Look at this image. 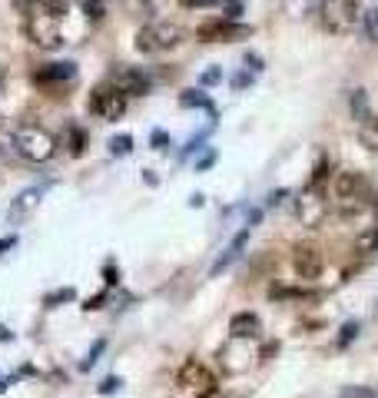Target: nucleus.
Returning a JSON list of instances; mask_svg holds the SVG:
<instances>
[{
	"mask_svg": "<svg viewBox=\"0 0 378 398\" xmlns=\"http://www.w3.org/2000/svg\"><path fill=\"white\" fill-rule=\"evenodd\" d=\"M24 30L43 50L63 47V17L70 13L66 0H37L30 11H24Z\"/></svg>",
	"mask_w": 378,
	"mask_h": 398,
	"instance_id": "obj_1",
	"label": "nucleus"
},
{
	"mask_svg": "<svg viewBox=\"0 0 378 398\" xmlns=\"http://www.w3.org/2000/svg\"><path fill=\"white\" fill-rule=\"evenodd\" d=\"M130 149H133V137H130V133H120V137L110 139V153H113V156H126Z\"/></svg>",
	"mask_w": 378,
	"mask_h": 398,
	"instance_id": "obj_24",
	"label": "nucleus"
},
{
	"mask_svg": "<svg viewBox=\"0 0 378 398\" xmlns=\"http://www.w3.org/2000/svg\"><path fill=\"white\" fill-rule=\"evenodd\" d=\"M179 40H183V27L169 24V20H156V24L139 27L136 50L139 53H166V50L179 47Z\"/></svg>",
	"mask_w": 378,
	"mask_h": 398,
	"instance_id": "obj_5",
	"label": "nucleus"
},
{
	"mask_svg": "<svg viewBox=\"0 0 378 398\" xmlns=\"http://www.w3.org/2000/svg\"><path fill=\"white\" fill-rule=\"evenodd\" d=\"M116 388H120V378H113V375H110V378H106V382L100 385V392H103V395H113Z\"/></svg>",
	"mask_w": 378,
	"mask_h": 398,
	"instance_id": "obj_41",
	"label": "nucleus"
},
{
	"mask_svg": "<svg viewBox=\"0 0 378 398\" xmlns=\"http://www.w3.org/2000/svg\"><path fill=\"white\" fill-rule=\"evenodd\" d=\"M242 17V0H226V20H239Z\"/></svg>",
	"mask_w": 378,
	"mask_h": 398,
	"instance_id": "obj_35",
	"label": "nucleus"
},
{
	"mask_svg": "<svg viewBox=\"0 0 378 398\" xmlns=\"http://www.w3.org/2000/svg\"><path fill=\"white\" fill-rule=\"evenodd\" d=\"M202 203H206V196H202V193H192V196H189V206H192V210H200Z\"/></svg>",
	"mask_w": 378,
	"mask_h": 398,
	"instance_id": "obj_43",
	"label": "nucleus"
},
{
	"mask_svg": "<svg viewBox=\"0 0 378 398\" xmlns=\"http://www.w3.org/2000/svg\"><path fill=\"white\" fill-rule=\"evenodd\" d=\"M110 83H116L126 97H146L150 87H153V80H150L146 70H139V67H126V63L113 70V80H110Z\"/></svg>",
	"mask_w": 378,
	"mask_h": 398,
	"instance_id": "obj_10",
	"label": "nucleus"
},
{
	"mask_svg": "<svg viewBox=\"0 0 378 398\" xmlns=\"http://www.w3.org/2000/svg\"><path fill=\"white\" fill-rule=\"evenodd\" d=\"M362 27H365L368 40H375V43H378V7L365 11V17H362Z\"/></svg>",
	"mask_w": 378,
	"mask_h": 398,
	"instance_id": "obj_27",
	"label": "nucleus"
},
{
	"mask_svg": "<svg viewBox=\"0 0 378 398\" xmlns=\"http://www.w3.org/2000/svg\"><path fill=\"white\" fill-rule=\"evenodd\" d=\"M17 156H20L17 153V137L10 130H0V163H13Z\"/></svg>",
	"mask_w": 378,
	"mask_h": 398,
	"instance_id": "obj_20",
	"label": "nucleus"
},
{
	"mask_svg": "<svg viewBox=\"0 0 378 398\" xmlns=\"http://www.w3.org/2000/svg\"><path fill=\"white\" fill-rule=\"evenodd\" d=\"M229 83H232V87H236V90L249 87V83H252V74H236V76H232V80H229Z\"/></svg>",
	"mask_w": 378,
	"mask_h": 398,
	"instance_id": "obj_39",
	"label": "nucleus"
},
{
	"mask_svg": "<svg viewBox=\"0 0 378 398\" xmlns=\"http://www.w3.org/2000/svg\"><path fill=\"white\" fill-rule=\"evenodd\" d=\"M328 210H332V203L326 199L322 189H309V186H305L302 193H299V199H295V219H299L305 229H318V226L326 223Z\"/></svg>",
	"mask_w": 378,
	"mask_h": 398,
	"instance_id": "obj_7",
	"label": "nucleus"
},
{
	"mask_svg": "<svg viewBox=\"0 0 378 398\" xmlns=\"http://www.w3.org/2000/svg\"><path fill=\"white\" fill-rule=\"evenodd\" d=\"M179 385L186 388V392H192V395H200V398H209L216 392V375L209 365H202L200 359H186L183 365H179Z\"/></svg>",
	"mask_w": 378,
	"mask_h": 398,
	"instance_id": "obj_8",
	"label": "nucleus"
},
{
	"mask_svg": "<svg viewBox=\"0 0 378 398\" xmlns=\"http://www.w3.org/2000/svg\"><path fill=\"white\" fill-rule=\"evenodd\" d=\"M372 210H375V216H378V189L372 193Z\"/></svg>",
	"mask_w": 378,
	"mask_h": 398,
	"instance_id": "obj_47",
	"label": "nucleus"
},
{
	"mask_svg": "<svg viewBox=\"0 0 378 398\" xmlns=\"http://www.w3.org/2000/svg\"><path fill=\"white\" fill-rule=\"evenodd\" d=\"M219 80H223V70H219V67H209L206 74H200V87H216Z\"/></svg>",
	"mask_w": 378,
	"mask_h": 398,
	"instance_id": "obj_32",
	"label": "nucleus"
},
{
	"mask_svg": "<svg viewBox=\"0 0 378 398\" xmlns=\"http://www.w3.org/2000/svg\"><path fill=\"white\" fill-rule=\"evenodd\" d=\"M179 107H186V110H202V107L213 110V100L206 97L202 90H183L179 93Z\"/></svg>",
	"mask_w": 378,
	"mask_h": 398,
	"instance_id": "obj_19",
	"label": "nucleus"
},
{
	"mask_svg": "<svg viewBox=\"0 0 378 398\" xmlns=\"http://www.w3.org/2000/svg\"><path fill=\"white\" fill-rule=\"evenodd\" d=\"M358 329H362V325L355 322V319H349V322L339 329V338H335V345H339V348H349L355 338H358Z\"/></svg>",
	"mask_w": 378,
	"mask_h": 398,
	"instance_id": "obj_23",
	"label": "nucleus"
},
{
	"mask_svg": "<svg viewBox=\"0 0 378 398\" xmlns=\"http://www.w3.org/2000/svg\"><path fill=\"white\" fill-rule=\"evenodd\" d=\"M103 348H106V338H97V342H93V345H90L87 359H83V365H80V369H83V372H87V369H93V362H97V359H100V355H103Z\"/></svg>",
	"mask_w": 378,
	"mask_h": 398,
	"instance_id": "obj_30",
	"label": "nucleus"
},
{
	"mask_svg": "<svg viewBox=\"0 0 378 398\" xmlns=\"http://www.w3.org/2000/svg\"><path fill=\"white\" fill-rule=\"evenodd\" d=\"M150 143H153V149H166L169 146V133H166V130H153Z\"/></svg>",
	"mask_w": 378,
	"mask_h": 398,
	"instance_id": "obj_33",
	"label": "nucleus"
},
{
	"mask_svg": "<svg viewBox=\"0 0 378 398\" xmlns=\"http://www.w3.org/2000/svg\"><path fill=\"white\" fill-rule=\"evenodd\" d=\"M13 137H17V153L30 163H47L57 153V137L37 123H20L13 130Z\"/></svg>",
	"mask_w": 378,
	"mask_h": 398,
	"instance_id": "obj_4",
	"label": "nucleus"
},
{
	"mask_svg": "<svg viewBox=\"0 0 378 398\" xmlns=\"http://www.w3.org/2000/svg\"><path fill=\"white\" fill-rule=\"evenodd\" d=\"M209 398H239V395H226V392H213Z\"/></svg>",
	"mask_w": 378,
	"mask_h": 398,
	"instance_id": "obj_48",
	"label": "nucleus"
},
{
	"mask_svg": "<svg viewBox=\"0 0 378 398\" xmlns=\"http://www.w3.org/2000/svg\"><path fill=\"white\" fill-rule=\"evenodd\" d=\"M252 359H255V352H252V345L246 338H229V345L223 348V365H226L232 375L246 372L252 365Z\"/></svg>",
	"mask_w": 378,
	"mask_h": 398,
	"instance_id": "obj_12",
	"label": "nucleus"
},
{
	"mask_svg": "<svg viewBox=\"0 0 378 398\" xmlns=\"http://www.w3.org/2000/svg\"><path fill=\"white\" fill-rule=\"evenodd\" d=\"M40 199H43V186H30V189H24L20 196L10 203V223H24L30 212L40 206Z\"/></svg>",
	"mask_w": 378,
	"mask_h": 398,
	"instance_id": "obj_15",
	"label": "nucleus"
},
{
	"mask_svg": "<svg viewBox=\"0 0 378 398\" xmlns=\"http://www.w3.org/2000/svg\"><path fill=\"white\" fill-rule=\"evenodd\" d=\"M196 37H200L202 43H223V40H246V37H252V27L239 24V20H226V17H219V20H206V24H200Z\"/></svg>",
	"mask_w": 378,
	"mask_h": 398,
	"instance_id": "obj_9",
	"label": "nucleus"
},
{
	"mask_svg": "<svg viewBox=\"0 0 378 398\" xmlns=\"http://www.w3.org/2000/svg\"><path fill=\"white\" fill-rule=\"evenodd\" d=\"M17 246V236H7V239H0V252H7V249Z\"/></svg>",
	"mask_w": 378,
	"mask_h": 398,
	"instance_id": "obj_44",
	"label": "nucleus"
},
{
	"mask_svg": "<svg viewBox=\"0 0 378 398\" xmlns=\"http://www.w3.org/2000/svg\"><path fill=\"white\" fill-rule=\"evenodd\" d=\"M63 146L70 149L74 156H83V149H87V130L83 126L70 123L66 130H63Z\"/></svg>",
	"mask_w": 378,
	"mask_h": 398,
	"instance_id": "obj_17",
	"label": "nucleus"
},
{
	"mask_svg": "<svg viewBox=\"0 0 378 398\" xmlns=\"http://www.w3.org/2000/svg\"><path fill=\"white\" fill-rule=\"evenodd\" d=\"M339 398H378V392H372L365 385H345L339 392Z\"/></svg>",
	"mask_w": 378,
	"mask_h": 398,
	"instance_id": "obj_28",
	"label": "nucleus"
},
{
	"mask_svg": "<svg viewBox=\"0 0 378 398\" xmlns=\"http://www.w3.org/2000/svg\"><path fill=\"white\" fill-rule=\"evenodd\" d=\"M352 120L365 126L372 120V110H368V93L365 90H352Z\"/></svg>",
	"mask_w": 378,
	"mask_h": 398,
	"instance_id": "obj_18",
	"label": "nucleus"
},
{
	"mask_svg": "<svg viewBox=\"0 0 378 398\" xmlns=\"http://www.w3.org/2000/svg\"><path fill=\"white\" fill-rule=\"evenodd\" d=\"M326 183H328V160L326 156H318V163H315V170H312V176H309L305 186L309 189H326Z\"/></svg>",
	"mask_w": 378,
	"mask_h": 398,
	"instance_id": "obj_21",
	"label": "nucleus"
},
{
	"mask_svg": "<svg viewBox=\"0 0 378 398\" xmlns=\"http://www.w3.org/2000/svg\"><path fill=\"white\" fill-rule=\"evenodd\" d=\"M80 4H83L87 20H103V13H106V4H103V0H80Z\"/></svg>",
	"mask_w": 378,
	"mask_h": 398,
	"instance_id": "obj_26",
	"label": "nucleus"
},
{
	"mask_svg": "<svg viewBox=\"0 0 378 398\" xmlns=\"http://www.w3.org/2000/svg\"><path fill=\"white\" fill-rule=\"evenodd\" d=\"M103 306H106V292H100V296H93V298L83 302V309L87 312H97V309H103Z\"/></svg>",
	"mask_w": 378,
	"mask_h": 398,
	"instance_id": "obj_36",
	"label": "nucleus"
},
{
	"mask_svg": "<svg viewBox=\"0 0 378 398\" xmlns=\"http://www.w3.org/2000/svg\"><path fill=\"white\" fill-rule=\"evenodd\" d=\"M103 275H106V286H110V289H113L116 282H120V279H116V266H113V262H106V269H103Z\"/></svg>",
	"mask_w": 378,
	"mask_h": 398,
	"instance_id": "obj_40",
	"label": "nucleus"
},
{
	"mask_svg": "<svg viewBox=\"0 0 378 398\" xmlns=\"http://www.w3.org/2000/svg\"><path fill=\"white\" fill-rule=\"evenodd\" d=\"M292 269H295L299 279L315 282L322 275V269H326V259H322V252L315 246H295L292 249Z\"/></svg>",
	"mask_w": 378,
	"mask_h": 398,
	"instance_id": "obj_11",
	"label": "nucleus"
},
{
	"mask_svg": "<svg viewBox=\"0 0 378 398\" xmlns=\"http://www.w3.org/2000/svg\"><path fill=\"white\" fill-rule=\"evenodd\" d=\"M209 130H213V126H209ZM209 130H206V133H196V137L189 139L186 146H183V156H192L196 149H202V146H206V137H209Z\"/></svg>",
	"mask_w": 378,
	"mask_h": 398,
	"instance_id": "obj_31",
	"label": "nucleus"
},
{
	"mask_svg": "<svg viewBox=\"0 0 378 398\" xmlns=\"http://www.w3.org/2000/svg\"><path fill=\"white\" fill-rule=\"evenodd\" d=\"M183 7H189V11H202V7H216L219 0H179Z\"/></svg>",
	"mask_w": 378,
	"mask_h": 398,
	"instance_id": "obj_37",
	"label": "nucleus"
},
{
	"mask_svg": "<svg viewBox=\"0 0 378 398\" xmlns=\"http://www.w3.org/2000/svg\"><path fill=\"white\" fill-rule=\"evenodd\" d=\"M74 289H57V292H50V296H43V306H60V302H74Z\"/></svg>",
	"mask_w": 378,
	"mask_h": 398,
	"instance_id": "obj_29",
	"label": "nucleus"
},
{
	"mask_svg": "<svg viewBox=\"0 0 378 398\" xmlns=\"http://www.w3.org/2000/svg\"><path fill=\"white\" fill-rule=\"evenodd\" d=\"M332 210L339 216H358V212L372 206V179L358 170H342L332 176Z\"/></svg>",
	"mask_w": 378,
	"mask_h": 398,
	"instance_id": "obj_2",
	"label": "nucleus"
},
{
	"mask_svg": "<svg viewBox=\"0 0 378 398\" xmlns=\"http://www.w3.org/2000/svg\"><path fill=\"white\" fill-rule=\"evenodd\" d=\"M246 246H249V226H242L239 233H236V236L229 239V246L223 249V252H219V259H216V266L209 269V275L216 279V275H223V273H226L229 266H232V262H236V259L242 256V249H246Z\"/></svg>",
	"mask_w": 378,
	"mask_h": 398,
	"instance_id": "obj_14",
	"label": "nucleus"
},
{
	"mask_svg": "<svg viewBox=\"0 0 378 398\" xmlns=\"http://www.w3.org/2000/svg\"><path fill=\"white\" fill-rule=\"evenodd\" d=\"M90 113L106 120V123H116L126 113V93L116 83H110V80L100 83V87H93V93H90Z\"/></svg>",
	"mask_w": 378,
	"mask_h": 398,
	"instance_id": "obj_6",
	"label": "nucleus"
},
{
	"mask_svg": "<svg viewBox=\"0 0 378 398\" xmlns=\"http://www.w3.org/2000/svg\"><path fill=\"white\" fill-rule=\"evenodd\" d=\"M362 143L372 149H378V116H372L365 126H362Z\"/></svg>",
	"mask_w": 378,
	"mask_h": 398,
	"instance_id": "obj_25",
	"label": "nucleus"
},
{
	"mask_svg": "<svg viewBox=\"0 0 378 398\" xmlns=\"http://www.w3.org/2000/svg\"><path fill=\"white\" fill-rule=\"evenodd\" d=\"M246 63H249V74H262V57L259 53H246Z\"/></svg>",
	"mask_w": 378,
	"mask_h": 398,
	"instance_id": "obj_38",
	"label": "nucleus"
},
{
	"mask_svg": "<svg viewBox=\"0 0 378 398\" xmlns=\"http://www.w3.org/2000/svg\"><path fill=\"white\" fill-rule=\"evenodd\" d=\"M76 80V63H47L34 70V83L37 87H63V83H74Z\"/></svg>",
	"mask_w": 378,
	"mask_h": 398,
	"instance_id": "obj_13",
	"label": "nucleus"
},
{
	"mask_svg": "<svg viewBox=\"0 0 378 398\" xmlns=\"http://www.w3.org/2000/svg\"><path fill=\"white\" fill-rule=\"evenodd\" d=\"M282 199H289V189H276V193L269 196V206H279Z\"/></svg>",
	"mask_w": 378,
	"mask_h": 398,
	"instance_id": "obj_42",
	"label": "nucleus"
},
{
	"mask_svg": "<svg viewBox=\"0 0 378 398\" xmlns=\"http://www.w3.org/2000/svg\"><path fill=\"white\" fill-rule=\"evenodd\" d=\"M355 252H358V256H372V252H378V226L375 229H368L365 236H358Z\"/></svg>",
	"mask_w": 378,
	"mask_h": 398,
	"instance_id": "obj_22",
	"label": "nucleus"
},
{
	"mask_svg": "<svg viewBox=\"0 0 378 398\" xmlns=\"http://www.w3.org/2000/svg\"><path fill=\"white\" fill-rule=\"evenodd\" d=\"M10 329H7V325H0V342H10Z\"/></svg>",
	"mask_w": 378,
	"mask_h": 398,
	"instance_id": "obj_46",
	"label": "nucleus"
},
{
	"mask_svg": "<svg viewBox=\"0 0 378 398\" xmlns=\"http://www.w3.org/2000/svg\"><path fill=\"white\" fill-rule=\"evenodd\" d=\"M259 329H262V322H259L255 312H239V315H232V322H229V338H246V342H252V338H259Z\"/></svg>",
	"mask_w": 378,
	"mask_h": 398,
	"instance_id": "obj_16",
	"label": "nucleus"
},
{
	"mask_svg": "<svg viewBox=\"0 0 378 398\" xmlns=\"http://www.w3.org/2000/svg\"><path fill=\"white\" fill-rule=\"evenodd\" d=\"M362 17L365 11L358 0H318V20L328 34H352Z\"/></svg>",
	"mask_w": 378,
	"mask_h": 398,
	"instance_id": "obj_3",
	"label": "nucleus"
},
{
	"mask_svg": "<svg viewBox=\"0 0 378 398\" xmlns=\"http://www.w3.org/2000/svg\"><path fill=\"white\" fill-rule=\"evenodd\" d=\"M13 4H17V7H20V11H30V7H34V4H37V0H13Z\"/></svg>",
	"mask_w": 378,
	"mask_h": 398,
	"instance_id": "obj_45",
	"label": "nucleus"
},
{
	"mask_svg": "<svg viewBox=\"0 0 378 398\" xmlns=\"http://www.w3.org/2000/svg\"><path fill=\"white\" fill-rule=\"evenodd\" d=\"M209 166H216V149H206V156L196 160V173H206Z\"/></svg>",
	"mask_w": 378,
	"mask_h": 398,
	"instance_id": "obj_34",
	"label": "nucleus"
}]
</instances>
